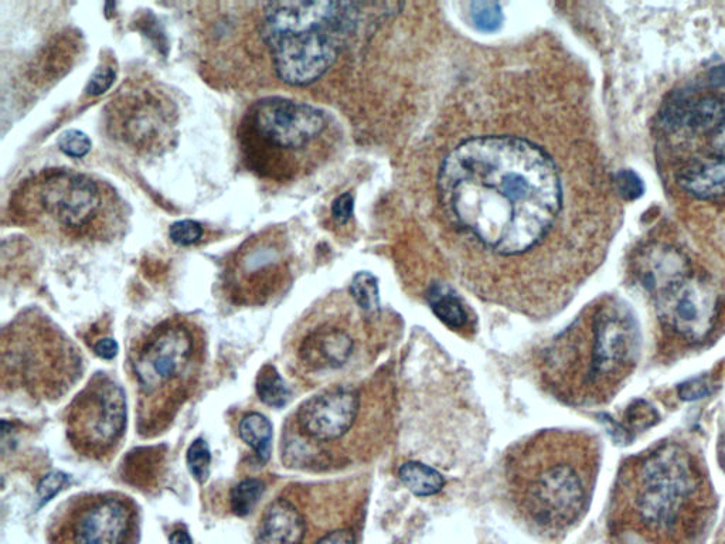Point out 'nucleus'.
I'll return each instance as SVG.
<instances>
[{"label": "nucleus", "instance_id": "1", "mask_svg": "<svg viewBox=\"0 0 725 544\" xmlns=\"http://www.w3.org/2000/svg\"><path fill=\"white\" fill-rule=\"evenodd\" d=\"M438 190L445 209L502 255L537 246L563 203L553 159L516 136H482L456 146L439 170Z\"/></svg>", "mask_w": 725, "mask_h": 544}, {"label": "nucleus", "instance_id": "2", "mask_svg": "<svg viewBox=\"0 0 725 544\" xmlns=\"http://www.w3.org/2000/svg\"><path fill=\"white\" fill-rule=\"evenodd\" d=\"M129 207L107 180L74 169L33 173L13 190L10 223L63 244H110L127 234Z\"/></svg>", "mask_w": 725, "mask_h": 544}, {"label": "nucleus", "instance_id": "3", "mask_svg": "<svg viewBox=\"0 0 725 544\" xmlns=\"http://www.w3.org/2000/svg\"><path fill=\"white\" fill-rule=\"evenodd\" d=\"M635 485L611 522L616 544H700L711 510L689 452L677 444L650 452Z\"/></svg>", "mask_w": 725, "mask_h": 544}, {"label": "nucleus", "instance_id": "4", "mask_svg": "<svg viewBox=\"0 0 725 544\" xmlns=\"http://www.w3.org/2000/svg\"><path fill=\"white\" fill-rule=\"evenodd\" d=\"M206 355V333L186 316L166 319L136 340L129 363L142 437H156L168 430L180 408L196 393Z\"/></svg>", "mask_w": 725, "mask_h": 544}, {"label": "nucleus", "instance_id": "5", "mask_svg": "<svg viewBox=\"0 0 725 544\" xmlns=\"http://www.w3.org/2000/svg\"><path fill=\"white\" fill-rule=\"evenodd\" d=\"M560 434L541 433L515 448L507 479L516 506L532 525L560 533L580 520L588 502L587 478L578 458L565 452Z\"/></svg>", "mask_w": 725, "mask_h": 544}, {"label": "nucleus", "instance_id": "6", "mask_svg": "<svg viewBox=\"0 0 725 544\" xmlns=\"http://www.w3.org/2000/svg\"><path fill=\"white\" fill-rule=\"evenodd\" d=\"M328 129V118L312 105L265 97L248 105L236 132L241 163L264 182L285 183L301 176Z\"/></svg>", "mask_w": 725, "mask_h": 544}, {"label": "nucleus", "instance_id": "7", "mask_svg": "<svg viewBox=\"0 0 725 544\" xmlns=\"http://www.w3.org/2000/svg\"><path fill=\"white\" fill-rule=\"evenodd\" d=\"M83 373V357L73 340L42 312H22L2 333V383L34 399L56 400Z\"/></svg>", "mask_w": 725, "mask_h": 544}, {"label": "nucleus", "instance_id": "8", "mask_svg": "<svg viewBox=\"0 0 725 544\" xmlns=\"http://www.w3.org/2000/svg\"><path fill=\"white\" fill-rule=\"evenodd\" d=\"M179 124L178 102L148 76L129 77L104 108L107 135L139 158H158L176 148Z\"/></svg>", "mask_w": 725, "mask_h": 544}, {"label": "nucleus", "instance_id": "9", "mask_svg": "<svg viewBox=\"0 0 725 544\" xmlns=\"http://www.w3.org/2000/svg\"><path fill=\"white\" fill-rule=\"evenodd\" d=\"M141 530L138 505L119 492L74 496L47 529L49 544H136Z\"/></svg>", "mask_w": 725, "mask_h": 544}, {"label": "nucleus", "instance_id": "10", "mask_svg": "<svg viewBox=\"0 0 725 544\" xmlns=\"http://www.w3.org/2000/svg\"><path fill=\"white\" fill-rule=\"evenodd\" d=\"M359 411V393L346 387H333L306 400L282 433V459L289 467H322L323 445L342 440L355 427Z\"/></svg>", "mask_w": 725, "mask_h": 544}, {"label": "nucleus", "instance_id": "11", "mask_svg": "<svg viewBox=\"0 0 725 544\" xmlns=\"http://www.w3.org/2000/svg\"><path fill=\"white\" fill-rule=\"evenodd\" d=\"M288 281L287 240L281 230L268 227L228 255L221 287L231 304L254 308L274 301Z\"/></svg>", "mask_w": 725, "mask_h": 544}, {"label": "nucleus", "instance_id": "12", "mask_svg": "<svg viewBox=\"0 0 725 544\" xmlns=\"http://www.w3.org/2000/svg\"><path fill=\"white\" fill-rule=\"evenodd\" d=\"M67 437L85 458L104 461L118 450L127 430V399L117 380L95 373L68 406Z\"/></svg>", "mask_w": 725, "mask_h": 544}, {"label": "nucleus", "instance_id": "13", "mask_svg": "<svg viewBox=\"0 0 725 544\" xmlns=\"http://www.w3.org/2000/svg\"><path fill=\"white\" fill-rule=\"evenodd\" d=\"M590 362L584 374L585 386L614 382L635 363L639 333L635 321L618 305L599 309L592 329Z\"/></svg>", "mask_w": 725, "mask_h": 544}, {"label": "nucleus", "instance_id": "14", "mask_svg": "<svg viewBox=\"0 0 725 544\" xmlns=\"http://www.w3.org/2000/svg\"><path fill=\"white\" fill-rule=\"evenodd\" d=\"M660 321L687 342H701L713 332L720 298L714 285L701 277H689L656 295Z\"/></svg>", "mask_w": 725, "mask_h": 544}, {"label": "nucleus", "instance_id": "15", "mask_svg": "<svg viewBox=\"0 0 725 544\" xmlns=\"http://www.w3.org/2000/svg\"><path fill=\"white\" fill-rule=\"evenodd\" d=\"M355 352V340L339 326L323 325L302 340L299 359L308 369H339Z\"/></svg>", "mask_w": 725, "mask_h": 544}, {"label": "nucleus", "instance_id": "16", "mask_svg": "<svg viewBox=\"0 0 725 544\" xmlns=\"http://www.w3.org/2000/svg\"><path fill=\"white\" fill-rule=\"evenodd\" d=\"M635 274L642 287L659 295L689 277L690 265L682 253L667 246L646 247L635 261Z\"/></svg>", "mask_w": 725, "mask_h": 544}, {"label": "nucleus", "instance_id": "17", "mask_svg": "<svg viewBox=\"0 0 725 544\" xmlns=\"http://www.w3.org/2000/svg\"><path fill=\"white\" fill-rule=\"evenodd\" d=\"M305 536V516L291 499L281 496L262 513L257 544H302Z\"/></svg>", "mask_w": 725, "mask_h": 544}, {"label": "nucleus", "instance_id": "18", "mask_svg": "<svg viewBox=\"0 0 725 544\" xmlns=\"http://www.w3.org/2000/svg\"><path fill=\"white\" fill-rule=\"evenodd\" d=\"M665 117L669 125L689 127L694 131H711L713 134L725 118V100L703 97L696 101H677L667 108Z\"/></svg>", "mask_w": 725, "mask_h": 544}, {"label": "nucleus", "instance_id": "19", "mask_svg": "<svg viewBox=\"0 0 725 544\" xmlns=\"http://www.w3.org/2000/svg\"><path fill=\"white\" fill-rule=\"evenodd\" d=\"M679 185L701 200L725 195V158L709 159L687 166L679 175Z\"/></svg>", "mask_w": 725, "mask_h": 544}, {"label": "nucleus", "instance_id": "20", "mask_svg": "<svg viewBox=\"0 0 725 544\" xmlns=\"http://www.w3.org/2000/svg\"><path fill=\"white\" fill-rule=\"evenodd\" d=\"M427 299L439 321L444 322L449 328L456 331V329L464 328L468 323V314H466L464 305L447 285H431V288L428 289Z\"/></svg>", "mask_w": 725, "mask_h": 544}, {"label": "nucleus", "instance_id": "21", "mask_svg": "<svg viewBox=\"0 0 725 544\" xmlns=\"http://www.w3.org/2000/svg\"><path fill=\"white\" fill-rule=\"evenodd\" d=\"M403 484L417 496L437 495L445 485L444 476L437 469L421 464V462H407L398 471Z\"/></svg>", "mask_w": 725, "mask_h": 544}, {"label": "nucleus", "instance_id": "22", "mask_svg": "<svg viewBox=\"0 0 725 544\" xmlns=\"http://www.w3.org/2000/svg\"><path fill=\"white\" fill-rule=\"evenodd\" d=\"M241 440L250 445L261 462H267L271 454L272 425L260 413L245 414L240 423Z\"/></svg>", "mask_w": 725, "mask_h": 544}, {"label": "nucleus", "instance_id": "23", "mask_svg": "<svg viewBox=\"0 0 725 544\" xmlns=\"http://www.w3.org/2000/svg\"><path fill=\"white\" fill-rule=\"evenodd\" d=\"M257 393L267 406L284 407L289 400V390L277 369L265 365L258 373Z\"/></svg>", "mask_w": 725, "mask_h": 544}, {"label": "nucleus", "instance_id": "24", "mask_svg": "<svg viewBox=\"0 0 725 544\" xmlns=\"http://www.w3.org/2000/svg\"><path fill=\"white\" fill-rule=\"evenodd\" d=\"M350 292L352 297L355 298L356 304L363 309L364 312L379 311L380 308V289L377 278L374 277L370 272H359L353 278L352 285H350Z\"/></svg>", "mask_w": 725, "mask_h": 544}, {"label": "nucleus", "instance_id": "25", "mask_svg": "<svg viewBox=\"0 0 725 544\" xmlns=\"http://www.w3.org/2000/svg\"><path fill=\"white\" fill-rule=\"evenodd\" d=\"M265 486L260 479H245L234 486L230 495L231 510L234 515L245 516L251 512L264 495Z\"/></svg>", "mask_w": 725, "mask_h": 544}, {"label": "nucleus", "instance_id": "26", "mask_svg": "<svg viewBox=\"0 0 725 544\" xmlns=\"http://www.w3.org/2000/svg\"><path fill=\"white\" fill-rule=\"evenodd\" d=\"M469 8L473 25L482 32H495L502 25L503 15L499 3L472 2Z\"/></svg>", "mask_w": 725, "mask_h": 544}, {"label": "nucleus", "instance_id": "27", "mask_svg": "<svg viewBox=\"0 0 725 544\" xmlns=\"http://www.w3.org/2000/svg\"><path fill=\"white\" fill-rule=\"evenodd\" d=\"M210 464L209 444L203 438H199L190 445L189 451H187V465L199 484H204L209 478Z\"/></svg>", "mask_w": 725, "mask_h": 544}, {"label": "nucleus", "instance_id": "28", "mask_svg": "<svg viewBox=\"0 0 725 544\" xmlns=\"http://www.w3.org/2000/svg\"><path fill=\"white\" fill-rule=\"evenodd\" d=\"M115 77H117V68L114 66V61L110 59L102 61L100 66L95 68L93 76L85 87V97L93 98L104 94L114 84Z\"/></svg>", "mask_w": 725, "mask_h": 544}, {"label": "nucleus", "instance_id": "29", "mask_svg": "<svg viewBox=\"0 0 725 544\" xmlns=\"http://www.w3.org/2000/svg\"><path fill=\"white\" fill-rule=\"evenodd\" d=\"M169 237L173 243L179 244V246H196L203 241L204 227L193 220L178 221L170 226Z\"/></svg>", "mask_w": 725, "mask_h": 544}, {"label": "nucleus", "instance_id": "30", "mask_svg": "<svg viewBox=\"0 0 725 544\" xmlns=\"http://www.w3.org/2000/svg\"><path fill=\"white\" fill-rule=\"evenodd\" d=\"M60 151L66 153L70 158H84L93 148V142L84 132L77 129L63 132L59 138Z\"/></svg>", "mask_w": 725, "mask_h": 544}, {"label": "nucleus", "instance_id": "31", "mask_svg": "<svg viewBox=\"0 0 725 544\" xmlns=\"http://www.w3.org/2000/svg\"><path fill=\"white\" fill-rule=\"evenodd\" d=\"M717 387L710 376H699L680 384L677 393L683 401H697L716 393Z\"/></svg>", "mask_w": 725, "mask_h": 544}, {"label": "nucleus", "instance_id": "32", "mask_svg": "<svg viewBox=\"0 0 725 544\" xmlns=\"http://www.w3.org/2000/svg\"><path fill=\"white\" fill-rule=\"evenodd\" d=\"M615 186L625 200L639 199L645 193V185L638 173L631 169L619 170L615 175Z\"/></svg>", "mask_w": 725, "mask_h": 544}, {"label": "nucleus", "instance_id": "33", "mask_svg": "<svg viewBox=\"0 0 725 544\" xmlns=\"http://www.w3.org/2000/svg\"><path fill=\"white\" fill-rule=\"evenodd\" d=\"M628 423L635 428H648L650 425L658 423L659 416L655 408L650 407L646 401L638 400L629 407L626 413Z\"/></svg>", "mask_w": 725, "mask_h": 544}, {"label": "nucleus", "instance_id": "34", "mask_svg": "<svg viewBox=\"0 0 725 544\" xmlns=\"http://www.w3.org/2000/svg\"><path fill=\"white\" fill-rule=\"evenodd\" d=\"M353 209H355V199L350 193H343L333 202L332 217L336 224L345 226L352 219Z\"/></svg>", "mask_w": 725, "mask_h": 544}, {"label": "nucleus", "instance_id": "35", "mask_svg": "<svg viewBox=\"0 0 725 544\" xmlns=\"http://www.w3.org/2000/svg\"><path fill=\"white\" fill-rule=\"evenodd\" d=\"M68 482L67 475L60 474V472H54V474L47 475L43 479L42 484L39 485V496L42 499V503L49 502L54 495H57L63 489V486Z\"/></svg>", "mask_w": 725, "mask_h": 544}, {"label": "nucleus", "instance_id": "36", "mask_svg": "<svg viewBox=\"0 0 725 544\" xmlns=\"http://www.w3.org/2000/svg\"><path fill=\"white\" fill-rule=\"evenodd\" d=\"M315 544H356V536L352 530L338 529L326 533Z\"/></svg>", "mask_w": 725, "mask_h": 544}, {"label": "nucleus", "instance_id": "37", "mask_svg": "<svg viewBox=\"0 0 725 544\" xmlns=\"http://www.w3.org/2000/svg\"><path fill=\"white\" fill-rule=\"evenodd\" d=\"M95 355L102 357V359H114L118 353V343L111 338H102L94 343Z\"/></svg>", "mask_w": 725, "mask_h": 544}, {"label": "nucleus", "instance_id": "38", "mask_svg": "<svg viewBox=\"0 0 725 544\" xmlns=\"http://www.w3.org/2000/svg\"><path fill=\"white\" fill-rule=\"evenodd\" d=\"M711 146L720 158H725V118L711 134Z\"/></svg>", "mask_w": 725, "mask_h": 544}, {"label": "nucleus", "instance_id": "39", "mask_svg": "<svg viewBox=\"0 0 725 544\" xmlns=\"http://www.w3.org/2000/svg\"><path fill=\"white\" fill-rule=\"evenodd\" d=\"M170 544H193V542L186 530L179 529L170 535Z\"/></svg>", "mask_w": 725, "mask_h": 544}, {"label": "nucleus", "instance_id": "40", "mask_svg": "<svg viewBox=\"0 0 725 544\" xmlns=\"http://www.w3.org/2000/svg\"><path fill=\"white\" fill-rule=\"evenodd\" d=\"M721 461H723L724 467H725V444L723 447V451H721Z\"/></svg>", "mask_w": 725, "mask_h": 544}]
</instances>
